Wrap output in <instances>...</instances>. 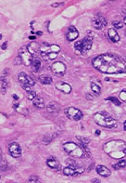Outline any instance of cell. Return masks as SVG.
I'll return each instance as SVG.
<instances>
[{
    "mask_svg": "<svg viewBox=\"0 0 126 183\" xmlns=\"http://www.w3.org/2000/svg\"><path fill=\"white\" fill-rule=\"evenodd\" d=\"M93 66L103 74H124L126 73V62L120 56L105 53L93 60Z\"/></svg>",
    "mask_w": 126,
    "mask_h": 183,
    "instance_id": "6da1fadb",
    "label": "cell"
},
{
    "mask_svg": "<svg viewBox=\"0 0 126 183\" xmlns=\"http://www.w3.org/2000/svg\"><path fill=\"white\" fill-rule=\"evenodd\" d=\"M104 151L113 159H121L126 155V143L122 140H110L104 145Z\"/></svg>",
    "mask_w": 126,
    "mask_h": 183,
    "instance_id": "7a4b0ae2",
    "label": "cell"
},
{
    "mask_svg": "<svg viewBox=\"0 0 126 183\" xmlns=\"http://www.w3.org/2000/svg\"><path fill=\"white\" fill-rule=\"evenodd\" d=\"M93 119L95 124L106 128H116L118 126V122L105 111L95 112L93 115Z\"/></svg>",
    "mask_w": 126,
    "mask_h": 183,
    "instance_id": "3957f363",
    "label": "cell"
},
{
    "mask_svg": "<svg viewBox=\"0 0 126 183\" xmlns=\"http://www.w3.org/2000/svg\"><path fill=\"white\" fill-rule=\"evenodd\" d=\"M60 51V48L57 45L43 44V45H41L39 55L46 61L55 60L58 57V54Z\"/></svg>",
    "mask_w": 126,
    "mask_h": 183,
    "instance_id": "277c9868",
    "label": "cell"
},
{
    "mask_svg": "<svg viewBox=\"0 0 126 183\" xmlns=\"http://www.w3.org/2000/svg\"><path fill=\"white\" fill-rule=\"evenodd\" d=\"M63 150L69 156L74 158H83L86 157V152L83 151L80 145L74 142H67L63 145Z\"/></svg>",
    "mask_w": 126,
    "mask_h": 183,
    "instance_id": "5b68a950",
    "label": "cell"
},
{
    "mask_svg": "<svg viewBox=\"0 0 126 183\" xmlns=\"http://www.w3.org/2000/svg\"><path fill=\"white\" fill-rule=\"evenodd\" d=\"M92 45H93V38H91L89 36H86V37L83 38L82 40H80V41L76 42L75 45H74L75 51H76V53L83 54L85 52H86V51L91 49Z\"/></svg>",
    "mask_w": 126,
    "mask_h": 183,
    "instance_id": "8992f818",
    "label": "cell"
},
{
    "mask_svg": "<svg viewBox=\"0 0 126 183\" xmlns=\"http://www.w3.org/2000/svg\"><path fill=\"white\" fill-rule=\"evenodd\" d=\"M19 57L21 58L22 64L26 65V66H29L32 64L33 61H34V55L28 50L27 47H22L20 48L19 50Z\"/></svg>",
    "mask_w": 126,
    "mask_h": 183,
    "instance_id": "52a82bcc",
    "label": "cell"
},
{
    "mask_svg": "<svg viewBox=\"0 0 126 183\" xmlns=\"http://www.w3.org/2000/svg\"><path fill=\"white\" fill-rule=\"evenodd\" d=\"M66 116L73 121H80L82 118V112L74 107H68L64 110Z\"/></svg>",
    "mask_w": 126,
    "mask_h": 183,
    "instance_id": "ba28073f",
    "label": "cell"
},
{
    "mask_svg": "<svg viewBox=\"0 0 126 183\" xmlns=\"http://www.w3.org/2000/svg\"><path fill=\"white\" fill-rule=\"evenodd\" d=\"M83 172V168L77 165H71L63 168V174L65 176H76Z\"/></svg>",
    "mask_w": 126,
    "mask_h": 183,
    "instance_id": "9c48e42d",
    "label": "cell"
},
{
    "mask_svg": "<svg viewBox=\"0 0 126 183\" xmlns=\"http://www.w3.org/2000/svg\"><path fill=\"white\" fill-rule=\"evenodd\" d=\"M51 71L58 76H63L66 73V65L62 62H56L51 65Z\"/></svg>",
    "mask_w": 126,
    "mask_h": 183,
    "instance_id": "30bf717a",
    "label": "cell"
},
{
    "mask_svg": "<svg viewBox=\"0 0 126 183\" xmlns=\"http://www.w3.org/2000/svg\"><path fill=\"white\" fill-rule=\"evenodd\" d=\"M92 24L95 29L101 30L103 27H105L108 24V22L103 15H101V14H96L92 20Z\"/></svg>",
    "mask_w": 126,
    "mask_h": 183,
    "instance_id": "8fae6325",
    "label": "cell"
},
{
    "mask_svg": "<svg viewBox=\"0 0 126 183\" xmlns=\"http://www.w3.org/2000/svg\"><path fill=\"white\" fill-rule=\"evenodd\" d=\"M8 151L10 155L14 158H20L21 156V149L20 144L17 142H12L8 146Z\"/></svg>",
    "mask_w": 126,
    "mask_h": 183,
    "instance_id": "7c38bea8",
    "label": "cell"
},
{
    "mask_svg": "<svg viewBox=\"0 0 126 183\" xmlns=\"http://www.w3.org/2000/svg\"><path fill=\"white\" fill-rule=\"evenodd\" d=\"M18 79L21 85H28L30 87H34L35 85V81L31 76L26 75L25 73H21L18 75Z\"/></svg>",
    "mask_w": 126,
    "mask_h": 183,
    "instance_id": "4fadbf2b",
    "label": "cell"
},
{
    "mask_svg": "<svg viewBox=\"0 0 126 183\" xmlns=\"http://www.w3.org/2000/svg\"><path fill=\"white\" fill-rule=\"evenodd\" d=\"M79 36V32L78 30L74 26H69V29H68V32L66 34V37L69 41H73L75 39H77Z\"/></svg>",
    "mask_w": 126,
    "mask_h": 183,
    "instance_id": "5bb4252c",
    "label": "cell"
},
{
    "mask_svg": "<svg viewBox=\"0 0 126 183\" xmlns=\"http://www.w3.org/2000/svg\"><path fill=\"white\" fill-rule=\"evenodd\" d=\"M56 88L58 90L65 93V94H69L72 92V87L69 85L68 83H65V82H59L56 84Z\"/></svg>",
    "mask_w": 126,
    "mask_h": 183,
    "instance_id": "9a60e30c",
    "label": "cell"
},
{
    "mask_svg": "<svg viewBox=\"0 0 126 183\" xmlns=\"http://www.w3.org/2000/svg\"><path fill=\"white\" fill-rule=\"evenodd\" d=\"M96 172L103 178H108L111 175V171L105 165H97L96 166Z\"/></svg>",
    "mask_w": 126,
    "mask_h": 183,
    "instance_id": "2e32d148",
    "label": "cell"
},
{
    "mask_svg": "<svg viewBox=\"0 0 126 183\" xmlns=\"http://www.w3.org/2000/svg\"><path fill=\"white\" fill-rule=\"evenodd\" d=\"M47 165L50 168H52V169L59 170L60 168V162L58 161L57 158H55V157H49V158H47Z\"/></svg>",
    "mask_w": 126,
    "mask_h": 183,
    "instance_id": "e0dca14e",
    "label": "cell"
},
{
    "mask_svg": "<svg viewBox=\"0 0 126 183\" xmlns=\"http://www.w3.org/2000/svg\"><path fill=\"white\" fill-rule=\"evenodd\" d=\"M40 48H41V45L39 43H37V42L34 41L32 42V43L29 44V46L27 47L28 50H29L33 55H35V54H38L39 51H40Z\"/></svg>",
    "mask_w": 126,
    "mask_h": 183,
    "instance_id": "ac0fdd59",
    "label": "cell"
},
{
    "mask_svg": "<svg viewBox=\"0 0 126 183\" xmlns=\"http://www.w3.org/2000/svg\"><path fill=\"white\" fill-rule=\"evenodd\" d=\"M108 35L109 37V39L114 42V43H117V42L120 41V35H118L117 31L114 29V28H110L108 31Z\"/></svg>",
    "mask_w": 126,
    "mask_h": 183,
    "instance_id": "d6986e66",
    "label": "cell"
},
{
    "mask_svg": "<svg viewBox=\"0 0 126 183\" xmlns=\"http://www.w3.org/2000/svg\"><path fill=\"white\" fill-rule=\"evenodd\" d=\"M47 111L48 112H59L60 111V105L58 102L51 101L47 106Z\"/></svg>",
    "mask_w": 126,
    "mask_h": 183,
    "instance_id": "ffe728a7",
    "label": "cell"
},
{
    "mask_svg": "<svg viewBox=\"0 0 126 183\" xmlns=\"http://www.w3.org/2000/svg\"><path fill=\"white\" fill-rule=\"evenodd\" d=\"M33 103L38 109H44L45 108V101H44V98L42 97H40V96H36L34 98Z\"/></svg>",
    "mask_w": 126,
    "mask_h": 183,
    "instance_id": "44dd1931",
    "label": "cell"
},
{
    "mask_svg": "<svg viewBox=\"0 0 126 183\" xmlns=\"http://www.w3.org/2000/svg\"><path fill=\"white\" fill-rule=\"evenodd\" d=\"M38 81H39V83L42 84V85H50L52 83V78L49 75H43L38 77Z\"/></svg>",
    "mask_w": 126,
    "mask_h": 183,
    "instance_id": "7402d4cb",
    "label": "cell"
},
{
    "mask_svg": "<svg viewBox=\"0 0 126 183\" xmlns=\"http://www.w3.org/2000/svg\"><path fill=\"white\" fill-rule=\"evenodd\" d=\"M31 65H32V70H33V72L37 73V72H39V70H40L41 67H42V62H41V61L35 59V60L33 61V62H32Z\"/></svg>",
    "mask_w": 126,
    "mask_h": 183,
    "instance_id": "603a6c76",
    "label": "cell"
},
{
    "mask_svg": "<svg viewBox=\"0 0 126 183\" xmlns=\"http://www.w3.org/2000/svg\"><path fill=\"white\" fill-rule=\"evenodd\" d=\"M125 166H126V160H125V159H122V158L120 159L117 164L113 165V168H114V169H116V170L121 169V168H124Z\"/></svg>",
    "mask_w": 126,
    "mask_h": 183,
    "instance_id": "cb8c5ba5",
    "label": "cell"
},
{
    "mask_svg": "<svg viewBox=\"0 0 126 183\" xmlns=\"http://www.w3.org/2000/svg\"><path fill=\"white\" fill-rule=\"evenodd\" d=\"M91 89L93 91V93L96 94V95H99L101 93V88L99 85H96L95 83H92L91 84Z\"/></svg>",
    "mask_w": 126,
    "mask_h": 183,
    "instance_id": "d4e9b609",
    "label": "cell"
},
{
    "mask_svg": "<svg viewBox=\"0 0 126 183\" xmlns=\"http://www.w3.org/2000/svg\"><path fill=\"white\" fill-rule=\"evenodd\" d=\"M7 168H8L7 162L2 158L1 154H0V171H5L7 170Z\"/></svg>",
    "mask_w": 126,
    "mask_h": 183,
    "instance_id": "484cf974",
    "label": "cell"
},
{
    "mask_svg": "<svg viewBox=\"0 0 126 183\" xmlns=\"http://www.w3.org/2000/svg\"><path fill=\"white\" fill-rule=\"evenodd\" d=\"M28 182H30V183H33V182L34 183H38V182H41V179L37 176H31L29 178V179H28Z\"/></svg>",
    "mask_w": 126,
    "mask_h": 183,
    "instance_id": "4316f807",
    "label": "cell"
},
{
    "mask_svg": "<svg viewBox=\"0 0 126 183\" xmlns=\"http://www.w3.org/2000/svg\"><path fill=\"white\" fill-rule=\"evenodd\" d=\"M36 96H37L36 92L34 91V90H31L29 92H27V98H28V100H30V101H33Z\"/></svg>",
    "mask_w": 126,
    "mask_h": 183,
    "instance_id": "83f0119b",
    "label": "cell"
},
{
    "mask_svg": "<svg viewBox=\"0 0 126 183\" xmlns=\"http://www.w3.org/2000/svg\"><path fill=\"white\" fill-rule=\"evenodd\" d=\"M76 138L78 140H80L81 143H83V144H88L90 142V139L89 138H83V137H81V136H77Z\"/></svg>",
    "mask_w": 126,
    "mask_h": 183,
    "instance_id": "f1b7e54d",
    "label": "cell"
},
{
    "mask_svg": "<svg viewBox=\"0 0 126 183\" xmlns=\"http://www.w3.org/2000/svg\"><path fill=\"white\" fill-rule=\"evenodd\" d=\"M112 24H113V26L116 28V29H121L122 26H123V22H121V21H114L112 22Z\"/></svg>",
    "mask_w": 126,
    "mask_h": 183,
    "instance_id": "f546056e",
    "label": "cell"
},
{
    "mask_svg": "<svg viewBox=\"0 0 126 183\" xmlns=\"http://www.w3.org/2000/svg\"><path fill=\"white\" fill-rule=\"evenodd\" d=\"M108 101H112L115 105H117V106H120L121 105V101H118L116 98H114V97H108V98H107Z\"/></svg>",
    "mask_w": 126,
    "mask_h": 183,
    "instance_id": "4dcf8cb0",
    "label": "cell"
},
{
    "mask_svg": "<svg viewBox=\"0 0 126 183\" xmlns=\"http://www.w3.org/2000/svg\"><path fill=\"white\" fill-rule=\"evenodd\" d=\"M120 98L123 102H126V89L121 91V93H120Z\"/></svg>",
    "mask_w": 126,
    "mask_h": 183,
    "instance_id": "1f68e13d",
    "label": "cell"
},
{
    "mask_svg": "<svg viewBox=\"0 0 126 183\" xmlns=\"http://www.w3.org/2000/svg\"><path fill=\"white\" fill-rule=\"evenodd\" d=\"M14 64H15V65L22 64V62H21V58L19 57V56H17V57L15 58V60H14Z\"/></svg>",
    "mask_w": 126,
    "mask_h": 183,
    "instance_id": "d6a6232c",
    "label": "cell"
},
{
    "mask_svg": "<svg viewBox=\"0 0 126 183\" xmlns=\"http://www.w3.org/2000/svg\"><path fill=\"white\" fill-rule=\"evenodd\" d=\"M21 88L26 91V92H29V91H31L32 90V87H30V86H28V85H21Z\"/></svg>",
    "mask_w": 126,
    "mask_h": 183,
    "instance_id": "836d02e7",
    "label": "cell"
},
{
    "mask_svg": "<svg viewBox=\"0 0 126 183\" xmlns=\"http://www.w3.org/2000/svg\"><path fill=\"white\" fill-rule=\"evenodd\" d=\"M62 4H63V2H55L52 4V7L56 8V7H59L60 5H62Z\"/></svg>",
    "mask_w": 126,
    "mask_h": 183,
    "instance_id": "e575fe53",
    "label": "cell"
},
{
    "mask_svg": "<svg viewBox=\"0 0 126 183\" xmlns=\"http://www.w3.org/2000/svg\"><path fill=\"white\" fill-rule=\"evenodd\" d=\"M92 182H93V183H99V182H100V180H99V179H96V178H95V179H93V180H92Z\"/></svg>",
    "mask_w": 126,
    "mask_h": 183,
    "instance_id": "d590c367",
    "label": "cell"
},
{
    "mask_svg": "<svg viewBox=\"0 0 126 183\" xmlns=\"http://www.w3.org/2000/svg\"><path fill=\"white\" fill-rule=\"evenodd\" d=\"M6 48H7V42H6L5 44H3V46H2V49H3V50H5Z\"/></svg>",
    "mask_w": 126,
    "mask_h": 183,
    "instance_id": "8d00e7d4",
    "label": "cell"
},
{
    "mask_svg": "<svg viewBox=\"0 0 126 183\" xmlns=\"http://www.w3.org/2000/svg\"><path fill=\"white\" fill-rule=\"evenodd\" d=\"M123 128H124V130L126 131V120H125V122L123 123Z\"/></svg>",
    "mask_w": 126,
    "mask_h": 183,
    "instance_id": "74e56055",
    "label": "cell"
},
{
    "mask_svg": "<svg viewBox=\"0 0 126 183\" xmlns=\"http://www.w3.org/2000/svg\"><path fill=\"white\" fill-rule=\"evenodd\" d=\"M123 24H125V25H126V17L123 19Z\"/></svg>",
    "mask_w": 126,
    "mask_h": 183,
    "instance_id": "f35d334b",
    "label": "cell"
},
{
    "mask_svg": "<svg viewBox=\"0 0 126 183\" xmlns=\"http://www.w3.org/2000/svg\"><path fill=\"white\" fill-rule=\"evenodd\" d=\"M37 34H38L39 35H42V32H37Z\"/></svg>",
    "mask_w": 126,
    "mask_h": 183,
    "instance_id": "ab89813d",
    "label": "cell"
},
{
    "mask_svg": "<svg viewBox=\"0 0 126 183\" xmlns=\"http://www.w3.org/2000/svg\"><path fill=\"white\" fill-rule=\"evenodd\" d=\"M1 37H2V35H0V39H1Z\"/></svg>",
    "mask_w": 126,
    "mask_h": 183,
    "instance_id": "60d3db41",
    "label": "cell"
}]
</instances>
